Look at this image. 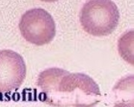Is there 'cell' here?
<instances>
[{
    "instance_id": "obj_2",
    "label": "cell",
    "mask_w": 134,
    "mask_h": 107,
    "mask_svg": "<svg viewBox=\"0 0 134 107\" xmlns=\"http://www.w3.org/2000/svg\"><path fill=\"white\" fill-rule=\"evenodd\" d=\"M119 11L110 0H92L85 3L80 14V22L88 34L102 37L110 34L117 27Z\"/></svg>"
},
{
    "instance_id": "obj_4",
    "label": "cell",
    "mask_w": 134,
    "mask_h": 107,
    "mask_svg": "<svg viewBox=\"0 0 134 107\" xmlns=\"http://www.w3.org/2000/svg\"><path fill=\"white\" fill-rule=\"evenodd\" d=\"M25 76L26 65L23 58L10 49L0 50V93L17 90Z\"/></svg>"
},
{
    "instance_id": "obj_3",
    "label": "cell",
    "mask_w": 134,
    "mask_h": 107,
    "mask_svg": "<svg viewBox=\"0 0 134 107\" xmlns=\"http://www.w3.org/2000/svg\"><path fill=\"white\" fill-rule=\"evenodd\" d=\"M19 29L27 41L37 46L49 44L56 34L54 19L43 8H33L25 12L19 20Z\"/></svg>"
},
{
    "instance_id": "obj_1",
    "label": "cell",
    "mask_w": 134,
    "mask_h": 107,
    "mask_svg": "<svg viewBox=\"0 0 134 107\" xmlns=\"http://www.w3.org/2000/svg\"><path fill=\"white\" fill-rule=\"evenodd\" d=\"M37 85L42 101L55 107H95L100 102V88L90 76L48 68L39 74Z\"/></svg>"
},
{
    "instance_id": "obj_5",
    "label": "cell",
    "mask_w": 134,
    "mask_h": 107,
    "mask_svg": "<svg viewBox=\"0 0 134 107\" xmlns=\"http://www.w3.org/2000/svg\"><path fill=\"white\" fill-rule=\"evenodd\" d=\"M113 94L114 107H133V76L120 79Z\"/></svg>"
}]
</instances>
